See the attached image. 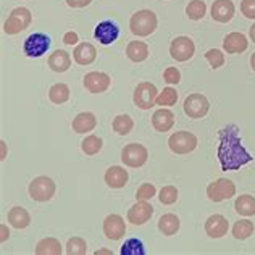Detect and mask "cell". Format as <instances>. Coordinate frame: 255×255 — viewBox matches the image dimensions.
Instances as JSON below:
<instances>
[{"mask_svg":"<svg viewBox=\"0 0 255 255\" xmlns=\"http://www.w3.org/2000/svg\"><path fill=\"white\" fill-rule=\"evenodd\" d=\"M236 125H228L218 132V160L223 171L239 170L241 166L252 162V155L244 149Z\"/></svg>","mask_w":255,"mask_h":255,"instance_id":"obj_1","label":"cell"},{"mask_svg":"<svg viewBox=\"0 0 255 255\" xmlns=\"http://www.w3.org/2000/svg\"><path fill=\"white\" fill-rule=\"evenodd\" d=\"M129 29L134 36L147 37L157 29V15L150 10H139L129 19Z\"/></svg>","mask_w":255,"mask_h":255,"instance_id":"obj_2","label":"cell"},{"mask_svg":"<svg viewBox=\"0 0 255 255\" xmlns=\"http://www.w3.org/2000/svg\"><path fill=\"white\" fill-rule=\"evenodd\" d=\"M28 192L36 202H49L55 194V183L49 176H37L29 183Z\"/></svg>","mask_w":255,"mask_h":255,"instance_id":"obj_3","label":"cell"},{"mask_svg":"<svg viewBox=\"0 0 255 255\" xmlns=\"http://www.w3.org/2000/svg\"><path fill=\"white\" fill-rule=\"evenodd\" d=\"M31 11L24 6H18V8L11 10L10 16L6 18V21L3 23V31L6 34H18V32L24 31L31 24Z\"/></svg>","mask_w":255,"mask_h":255,"instance_id":"obj_4","label":"cell"},{"mask_svg":"<svg viewBox=\"0 0 255 255\" xmlns=\"http://www.w3.org/2000/svg\"><path fill=\"white\" fill-rule=\"evenodd\" d=\"M168 147L171 152L179 153V155L191 153L197 147V137L196 134H192L189 131H178L170 136Z\"/></svg>","mask_w":255,"mask_h":255,"instance_id":"obj_5","label":"cell"},{"mask_svg":"<svg viewBox=\"0 0 255 255\" xmlns=\"http://www.w3.org/2000/svg\"><path fill=\"white\" fill-rule=\"evenodd\" d=\"M234 194H236V184L231 179L226 178H220L217 181H213L207 187V197L212 202H223V200L231 199Z\"/></svg>","mask_w":255,"mask_h":255,"instance_id":"obj_6","label":"cell"},{"mask_svg":"<svg viewBox=\"0 0 255 255\" xmlns=\"http://www.w3.org/2000/svg\"><path fill=\"white\" fill-rule=\"evenodd\" d=\"M157 96H158V91L152 83H140L136 89H134L132 100L137 109L150 110L153 105H157Z\"/></svg>","mask_w":255,"mask_h":255,"instance_id":"obj_7","label":"cell"},{"mask_svg":"<svg viewBox=\"0 0 255 255\" xmlns=\"http://www.w3.org/2000/svg\"><path fill=\"white\" fill-rule=\"evenodd\" d=\"M49 47H50V37L44 34V32H34V34L26 37V41L23 44V52L29 58H39L44 53H47Z\"/></svg>","mask_w":255,"mask_h":255,"instance_id":"obj_8","label":"cell"},{"mask_svg":"<svg viewBox=\"0 0 255 255\" xmlns=\"http://www.w3.org/2000/svg\"><path fill=\"white\" fill-rule=\"evenodd\" d=\"M147 158H149V152L142 144H128L122 150V162L131 168H140L142 165H145Z\"/></svg>","mask_w":255,"mask_h":255,"instance_id":"obj_9","label":"cell"},{"mask_svg":"<svg viewBox=\"0 0 255 255\" xmlns=\"http://www.w3.org/2000/svg\"><path fill=\"white\" fill-rule=\"evenodd\" d=\"M194 53H196V44L187 36H179L170 44V55L176 62H187L194 57Z\"/></svg>","mask_w":255,"mask_h":255,"instance_id":"obj_10","label":"cell"},{"mask_svg":"<svg viewBox=\"0 0 255 255\" xmlns=\"http://www.w3.org/2000/svg\"><path fill=\"white\" fill-rule=\"evenodd\" d=\"M210 110V104L202 94H191L184 100V113L189 118H204Z\"/></svg>","mask_w":255,"mask_h":255,"instance_id":"obj_11","label":"cell"},{"mask_svg":"<svg viewBox=\"0 0 255 255\" xmlns=\"http://www.w3.org/2000/svg\"><path fill=\"white\" fill-rule=\"evenodd\" d=\"M94 36L102 45H110L118 39L120 36V28L117 23H113L112 19H104L100 21L96 29H94Z\"/></svg>","mask_w":255,"mask_h":255,"instance_id":"obj_12","label":"cell"},{"mask_svg":"<svg viewBox=\"0 0 255 255\" xmlns=\"http://www.w3.org/2000/svg\"><path fill=\"white\" fill-rule=\"evenodd\" d=\"M84 87L91 94H102L110 87L112 79L107 73L102 71H91L84 76Z\"/></svg>","mask_w":255,"mask_h":255,"instance_id":"obj_13","label":"cell"},{"mask_svg":"<svg viewBox=\"0 0 255 255\" xmlns=\"http://www.w3.org/2000/svg\"><path fill=\"white\" fill-rule=\"evenodd\" d=\"M153 215V207L147 200H137L129 210H128V221L136 226L147 223Z\"/></svg>","mask_w":255,"mask_h":255,"instance_id":"obj_14","label":"cell"},{"mask_svg":"<svg viewBox=\"0 0 255 255\" xmlns=\"http://www.w3.org/2000/svg\"><path fill=\"white\" fill-rule=\"evenodd\" d=\"M126 233V225L125 220L120 215L112 213L109 217H105L104 220V234L107 239L110 241H120Z\"/></svg>","mask_w":255,"mask_h":255,"instance_id":"obj_15","label":"cell"},{"mask_svg":"<svg viewBox=\"0 0 255 255\" xmlns=\"http://www.w3.org/2000/svg\"><path fill=\"white\" fill-rule=\"evenodd\" d=\"M228 228H230V223H228V220L220 213L212 215V217H209L205 221V233L209 234L212 239L223 238L228 233Z\"/></svg>","mask_w":255,"mask_h":255,"instance_id":"obj_16","label":"cell"},{"mask_svg":"<svg viewBox=\"0 0 255 255\" xmlns=\"http://www.w3.org/2000/svg\"><path fill=\"white\" fill-rule=\"evenodd\" d=\"M236 11V6L231 0H215L212 5V18L218 23L231 21Z\"/></svg>","mask_w":255,"mask_h":255,"instance_id":"obj_17","label":"cell"},{"mask_svg":"<svg viewBox=\"0 0 255 255\" xmlns=\"http://www.w3.org/2000/svg\"><path fill=\"white\" fill-rule=\"evenodd\" d=\"M247 47H249V41L241 32H230L223 41V49L228 53H243L247 50Z\"/></svg>","mask_w":255,"mask_h":255,"instance_id":"obj_18","label":"cell"},{"mask_svg":"<svg viewBox=\"0 0 255 255\" xmlns=\"http://www.w3.org/2000/svg\"><path fill=\"white\" fill-rule=\"evenodd\" d=\"M128 171L125 168H122V166H110L109 170L105 171V183L109 187H112V189H122V187L126 186L128 183Z\"/></svg>","mask_w":255,"mask_h":255,"instance_id":"obj_19","label":"cell"},{"mask_svg":"<svg viewBox=\"0 0 255 255\" xmlns=\"http://www.w3.org/2000/svg\"><path fill=\"white\" fill-rule=\"evenodd\" d=\"M174 125V115L173 112L168 109H160L152 115V126L155 128V131L158 132H166L170 131Z\"/></svg>","mask_w":255,"mask_h":255,"instance_id":"obj_20","label":"cell"},{"mask_svg":"<svg viewBox=\"0 0 255 255\" xmlns=\"http://www.w3.org/2000/svg\"><path fill=\"white\" fill-rule=\"evenodd\" d=\"M96 126H97V118H96V115H94V113H91V112H83V113H79V115H76V118L73 120V123H71L73 131L78 132V134H86V132H89V131H92Z\"/></svg>","mask_w":255,"mask_h":255,"instance_id":"obj_21","label":"cell"},{"mask_svg":"<svg viewBox=\"0 0 255 255\" xmlns=\"http://www.w3.org/2000/svg\"><path fill=\"white\" fill-rule=\"evenodd\" d=\"M73 57H75V62L78 65H91L97 58V50L92 44L83 42L76 45L75 52H73Z\"/></svg>","mask_w":255,"mask_h":255,"instance_id":"obj_22","label":"cell"},{"mask_svg":"<svg viewBox=\"0 0 255 255\" xmlns=\"http://www.w3.org/2000/svg\"><path fill=\"white\" fill-rule=\"evenodd\" d=\"M49 66L52 71L55 73H65L70 70L71 66V57L68 52L65 50H55L49 55Z\"/></svg>","mask_w":255,"mask_h":255,"instance_id":"obj_23","label":"cell"},{"mask_svg":"<svg viewBox=\"0 0 255 255\" xmlns=\"http://www.w3.org/2000/svg\"><path fill=\"white\" fill-rule=\"evenodd\" d=\"M6 218H8V223L16 230H24L31 223V215L23 207H13L6 215Z\"/></svg>","mask_w":255,"mask_h":255,"instance_id":"obj_24","label":"cell"},{"mask_svg":"<svg viewBox=\"0 0 255 255\" xmlns=\"http://www.w3.org/2000/svg\"><path fill=\"white\" fill-rule=\"evenodd\" d=\"M126 57L134 63L144 62V60L149 57V47L142 41H132L126 47Z\"/></svg>","mask_w":255,"mask_h":255,"instance_id":"obj_25","label":"cell"},{"mask_svg":"<svg viewBox=\"0 0 255 255\" xmlns=\"http://www.w3.org/2000/svg\"><path fill=\"white\" fill-rule=\"evenodd\" d=\"M179 225H181V221L174 213H165L158 220V230L162 234H165V236L176 234L179 231Z\"/></svg>","mask_w":255,"mask_h":255,"instance_id":"obj_26","label":"cell"},{"mask_svg":"<svg viewBox=\"0 0 255 255\" xmlns=\"http://www.w3.org/2000/svg\"><path fill=\"white\" fill-rule=\"evenodd\" d=\"M37 255H62L63 249L60 241L55 238H44L37 243L36 251Z\"/></svg>","mask_w":255,"mask_h":255,"instance_id":"obj_27","label":"cell"},{"mask_svg":"<svg viewBox=\"0 0 255 255\" xmlns=\"http://www.w3.org/2000/svg\"><path fill=\"white\" fill-rule=\"evenodd\" d=\"M234 209L239 215L243 217H254L255 215V197L249 196V194H244V196H239L234 202Z\"/></svg>","mask_w":255,"mask_h":255,"instance_id":"obj_28","label":"cell"},{"mask_svg":"<svg viewBox=\"0 0 255 255\" xmlns=\"http://www.w3.org/2000/svg\"><path fill=\"white\" fill-rule=\"evenodd\" d=\"M49 99L52 104L55 105H62L65 102H68L70 99V87L63 84V83H58V84H53L49 91Z\"/></svg>","mask_w":255,"mask_h":255,"instance_id":"obj_29","label":"cell"},{"mask_svg":"<svg viewBox=\"0 0 255 255\" xmlns=\"http://www.w3.org/2000/svg\"><path fill=\"white\" fill-rule=\"evenodd\" d=\"M254 231H255V226L251 220H239L233 226V236L239 241L249 239L254 234Z\"/></svg>","mask_w":255,"mask_h":255,"instance_id":"obj_30","label":"cell"},{"mask_svg":"<svg viewBox=\"0 0 255 255\" xmlns=\"http://www.w3.org/2000/svg\"><path fill=\"white\" fill-rule=\"evenodd\" d=\"M112 128L117 134H120V136H128V134L132 131L134 122L129 115H118V117H115V120H113Z\"/></svg>","mask_w":255,"mask_h":255,"instance_id":"obj_31","label":"cell"},{"mask_svg":"<svg viewBox=\"0 0 255 255\" xmlns=\"http://www.w3.org/2000/svg\"><path fill=\"white\" fill-rule=\"evenodd\" d=\"M207 13V3L204 0H191L186 6V15L189 19H194V21H199L202 19Z\"/></svg>","mask_w":255,"mask_h":255,"instance_id":"obj_32","label":"cell"},{"mask_svg":"<svg viewBox=\"0 0 255 255\" xmlns=\"http://www.w3.org/2000/svg\"><path fill=\"white\" fill-rule=\"evenodd\" d=\"M102 145H104L102 139H100L99 136L91 134V136H87L81 142V149L86 155H96V153H99L100 150H102Z\"/></svg>","mask_w":255,"mask_h":255,"instance_id":"obj_33","label":"cell"},{"mask_svg":"<svg viewBox=\"0 0 255 255\" xmlns=\"http://www.w3.org/2000/svg\"><path fill=\"white\" fill-rule=\"evenodd\" d=\"M178 102V92L173 87H165L157 96V105L160 107H171Z\"/></svg>","mask_w":255,"mask_h":255,"instance_id":"obj_34","label":"cell"},{"mask_svg":"<svg viewBox=\"0 0 255 255\" xmlns=\"http://www.w3.org/2000/svg\"><path fill=\"white\" fill-rule=\"evenodd\" d=\"M122 255H144L145 249L144 244L139 239H128L126 243L122 246Z\"/></svg>","mask_w":255,"mask_h":255,"instance_id":"obj_35","label":"cell"},{"mask_svg":"<svg viewBox=\"0 0 255 255\" xmlns=\"http://www.w3.org/2000/svg\"><path fill=\"white\" fill-rule=\"evenodd\" d=\"M87 252V244L83 238H71L66 244V254L68 255H84Z\"/></svg>","mask_w":255,"mask_h":255,"instance_id":"obj_36","label":"cell"},{"mask_svg":"<svg viewBox=\"0 0 255 255\" xmlns=\"http://www.w3.org/2000/svg\"><path fill=\"white\" fill-rule=\"evenodd\" d=\"M158 200L163 205H171L178 200V189L174 186H165L158 194Z\"/></svg>","mask_w":255,"mask_h":255,"instance_id":"obj_37","label":"cell"},{"mask_svg":"<svg viewBox=\"0 0 255 255\" xmlns=\"http://www.w3.org/2000/svg\"><path fill=\"white\" fill-rule=\"evenodd\" d=\"M205 58H207V62L210 63V66H212L213 70H217V68H220V66L225 65V53L221 52V50H218V49L207 50Z\"/></svg>","mask_w":255,"mask_h":255,"instance_id":"obj_38","label":"cell"},{"mask_svg":"<svg viewBox=\"0 0 255 255\" xmlns=\"http://www.w3.org/2000/svg\"><path fill=\"white\" fill-rule=\"evenodd\" d=\"M157 194V187L150 183H144L139 186V189L136 191V199L137 200H150Z\"/></svg>","mask_w":255,"mask_h":255,"instance_id":"obj_39","label":"cell"},{"mask_svg":"<svg viewBox=\"0 0 255 255\" xmlns=\"http://www.w3.org/2000/svg\"><path fill=\"white\" fill-rule=\"evenodd\" d=\"M163 79L168 84H178L181 81V73L178 68H174V66H168V68L163 71Z\"/></svg>","mask_w":255,"mask_h":255,"instance_id":"obj_40","label":"cell"},{"mask_svg":"<svg viewBox=\"0 0 255 255\" xmlns=\"http://www.w3.org/2000/svg\"><path fill=\"white\" fill-rule=\"evenodd\" d=\"M241 11L249 19H255V0H243L241 2Z\"/></svg>","mask_w":255,"mask_h":255,"instance_id":"obj_41","label":"cell"},{"mask_svg":"<svg viewBox=\"0 0 255 255\" xmlns=\"http://www.w3.org/2000/svg\"><path fill=\"white\" fill-rule=\"evenodd\" d=\"M92 2V0H66V5L71 8H84Z\"/></svg>","mask_w":255,"mask_h":255,"instance_id":"obj_42","label":"cell"},{"mask_svg":"<svg viewBox=\"0 0 255 255\" xmlns=\"http://www.w3.org/2000/svg\"><path fill=\"white\" fill-rule=\"evenodd\" d=\"M78 41H79V37H78L76 32H73V31L66 32V34L63 36V42L66 45H75V44H78Z\"/></svg>","mask_w":255,"mask_h":255,"instance_id":"obj_43","label":"cell"},{"mask_svg":"<svg viewBox=\"0 0 255 255\" xmlns=\"http://www.w3.org/2000/svg\"><path fill=\"white\" fill-rule=\"evenodd\" d=\"M0 230H2V238H0V241H2V243H5V241L8 239V236H10V231L6 230V226H5V225L0 226Z\"/></svg>","mask_w":255,"mask_h":255,"instance_id":"obj_44","label":"cell"},{"mask_svg":"<svg viewBox=\"0 0 255 255\" xmlns=\"http://www.w3.org/2000/svg\"><path fill=\"white\" fill-rule=\"evenodd\" d=\"M0 145H2V157H0V158H5L6 157V144L3 142V140H2V142H0Z\"/></svg>","mask_w":255,"mask_h":255,"instance_id":"obj_45","label":"cell"},{"mask_svg":"<svg viewBox=\"0 0 255 255\" xmlns=\"http://www.w3.org/2000/svg\"><path fill=\"white\" fill-rule=\"evenodd\" d=\"M249 36H251V39L254 41V44H255V24L251 28V31H249Z\"/></svg>","mask_w":255,"mask_h":255,"instance_id":"obj_46","label":"cell"},{"mask_svg":"<svg viewBox=\"0 0 255 255\" xmlns=\"http://www.w3.org/2000/svg\"><path fill=\"white\" fill-rule=\"evenodd\" d=\"M251 66H252V70L255 71V52L252 53V57H251Z\"/></svg>","mask_w":255,"mask_h":255,"instance_id":"obj_47","label":"cell"},{"mask_svg":"<svg viewBox=\"0 0 255 255\" xmlns=\"http://www.w3.org/2000/svg\"><path fill=\"white\" fill-rule=\"evenodd\" d=\"M99 254H109V255H112L113 252H112V251H105V249H102V251H96V255H99Z\"/></svg>","mask_w":255,"mask_h":255,"instance_id":"obj_48","label":"cell"}]
</instances>
